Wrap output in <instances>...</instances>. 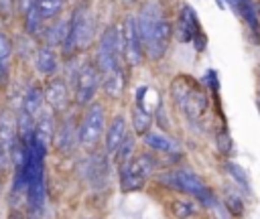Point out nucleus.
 <instances>
[{
  "mask_svg": "<svg viewBox=\"0 0 260 219\" xmlns=\"http://www.w3.org/2000/svg\"><path fill=\"white\" fill-rule=\"evenodd\" d=\"M144 144L154 150V152H165V154H177L179 152V144L175 140H171L165 132H154V130H148L144 136H142Z\"/></svg>",
  "mask_w": 260,
  "mask_h": 219,
  "instance_id": "obj_16",
  "label": "nucleus"
},
{
  "mask_svg": "<svg viewBox=\"0 0 260 219\" xmlns=\"http://www.w3.org/2000/svg\"><path fill=\"white\" fill-rule=\"evenodd\" d=\"M18 134H16V120H12V116L8 112L0 114V144L12 152V146L16 144Z\"/></svg>",
  "mask_w": 260,
  "mask_h": 219,
  "instance_id": "obj_19",
  "label": "nucleus"
},
{
  "mask_svg": "<svg viewBox=\"0 0 260 219\" xmlns=\"http://www.w3.org/2000/svg\"><path fill=\"white\" fill-rule=\"evenodd\" d=\"M10 164V152L0 144V170H4Z\"/></svg>",
  "mask_w": 260,
  "mask_h": 219,
  "instance_id": "obj_35",
  "label": "nucleus"
},
{
  "mask_svg": "<svg viewBox=\"0 0 260 219\" xmlns=\"http://www.w3.org/2000/svg\"><path fill=\"white\" fill-rule=\"evenodd\" d=\"M158 182L165 185V187H169V189H175L179 193L191 195V197H197L201 191L207 189V185L203 182L201 176H197L195 172L185 170V168H175V170L160 172L158 174Z\"/></svg>",
  "mask_w": 260,
  "mask_h": 219,
  "instance_id": "obj_8",
  "label": "nucleus"
},
{
  "mask_svg": "<svg viewBox=\"0 0 260 219\" xmlns=\"http://www.w3.org/2000/svg\"><path fill=\"white\" fill-rule=\"evenodd\" d=\"M130 122H132V132L134 136H144L150 130L152 124V116L150 112L142 105V103H134L132 112H130Z\"/></svg>",
  "mask_w": 260,
  "mask_h": 219,
  "instance_id": "obj_20",
  "label": "nucleus"
},
{
  "mask_svg": "<svg viewBox=\"0 0 260 219\" xmlns=\"http://www.w3.org/2000/svg\"><path fill=\"white\" fill-rule=\"evenodd\" d=\"M256 10H258V14H260V0H258V4H256Z\"/></svg>",
  "mask_w": 260,
  "mask_h": 219,
  "instance_id": "obj_38",
  "label": "nucleus"
},
{
  "mask_svg": "<svg viewBox=\"0 0 260 219\" xmlns=\"http://www.w3.org/2000/svg\"><path fill=\"white\" fill-rule=\"evenodd\" d=\"M45 103H47V101H45V91H43L39 85H30V87L26 89L24 97H22V110L28 112L32 118H37V116L43 112Z\"/></svg>",
  "mask_w": 260,
  "mask_h": 219,
  "instance_id": "obj_18",
  "label": "nucleus"
},
{
  "mask_svg": "<svg viewBox=\"0 0 260 219\" xmlns=\"http://www.w3.org/2000/svg\"><path fill=\"white\" fill-rule=\"evenodd\" d=\"M169 209H171V215H173L175 219H189V217L195 215L193 203H191V201H185V199H175V201L169 205Z\"/></svg>",
  "mask_w": 260,
  "mask_h": 219,
  "instance_id": "obj_29",
  "label": "nucleus"
},
{
  "mask_svg": "<svg viewBox=\"0 0 260 219\" xmlns=\"http://www.w3.org/2000/svg\"><path fill=\"white\" fill-rule=\"evenodd\" d=\"M258 105H260V95H258Z\"/></svg>",
  "mask_w": 260,
  "mask_h": 219,
  "instance_id": "obj_40",
  "label": "nucleus"
},
{
  "mask_svg": "<svg viewBox=\"0 0 260 219\" xmlns=\"http://www.w3.org/2000/svg\"><path fill=\"white\" fill-rule=\"evenodd\" d=\"M67 30H69V20H57L51 26H47L45 32H43L45 47H51L53 49L57 45H63V41L67 36Z\"/></svg>",
  "mask_w": 260,
  "mask_h": 219,
  "instance_id": "obj_22",
  "label": "nucleus"
},
{
  "mask_svg": "<svg viewBox=\"0 0 260 219\" xmlns=\"http://www.w3.org/2000/svg\"><path fill=\"white\" fill-rule=\"evenodd\" d=\"M154 170V158L146 152L142 154H134L126 164L118 166V172H120V189L122 193H136L140 191L150 172Z\"/></svg>",
  "mask_w": 260,
  "mask_h": 219,
  "instance_id": "obj_6",
  "label": "nucleus"
},
{
  "mask_svg": "<svg viewBox=\"0 0 260 219\" xmlns=\"http://www.w3.org/2000/svg\"><path fill=\"white\" fill-rule=\"evenodd\" d=\"M53 110H45L37 116L35 120V140L41 142L45 148H49V144H53V136H55V118H53Z\"/></svg>",
  "mask_w": 260,
  "mask_h": 219,
  "instance_id": "obj_15",
  "label": "nucleus"
},
{
  "mask_svg": "<svg viewBox=\"0 0 260 219\" xmlns=\"http://www.w3.org/2000/svg\"><path fill=\"white\" fill-rule=\"evenodd\" d=\"M63 4H65V0H37V8H39L43 20L55 18L63 10Z\"/></svg>",
  "mask_w": 260,
  "mask_h": 219,
  "instance_id": "obj_28",
  "label": "nucleus"
},
{
  "mask_svg": "<svg viewBox=\"0 0 260 219\" xmlns=\"http://www.w3.org/2000/svg\"><path fill=\"white\" fill-rule=\"evenodd\" d=\"M205 45H207V39H205V32H201V34H197L195 39H193V47H195V51H205Z\"/></svg>",
  "mask_w": 260,
  "mask_h": 219,
  "instance_id": "obj_34",
  "label": "nucleus"
},
{
  "mask_svg": "<svg viewBox=\"0 0 260 219\" xmlns=\"http://www.w3.org/2000/svg\"><path fill=\"white\" fill-rule=\"evenodd\" d=\"M93 39V16L85 6H77L69 18V30L63 41V55H73L75 51H83Z\"/></svg>",
  "mask_w": 260,
  "mask_h": 219,
  "instance_id": "obj_4",
  "label": "nucleus"
},
{
  "mask_svg": "<svg viewBox=\"0 0 260 219\" xmlns=\"http://www.w3.org/2000/svg\"><path fill=\"white\" fill-rule=\"evenodd\" d=\"M134 148H136V142H134V136H126V140L122 142V146L118 148V152L114 154V158H116V162H118V166H122V164H126L132 156H134Z\"/></svg>",
  "mask_w": 260,
  "mask_h": 219,
  "instance_id": "obj_30",
  "label": "nucleus"
},
{
  "mask_svg": "<svg viewBox=\"0 0 260 219\" xmlns=\"http://www.w3.org/2000/svg\"><path fill=\"white\" fill-rule=\"evenodd\" d=\"M87 178L91 185H104L108 180V162L104 156H95L87 166Z\"/></svg>",
  "mask_w": 260,
  "mask_h": 219,
  "instance_id": "obj_24",
  "label": "nucleus"
},
{
  "mask_svg": "<svg viewBox=\"0 0 260 219\" xmlns=\"http://www.w3.org/2000/svg\"><path fill=\"white\" fill-rule=\"evenodd\" d=\"M122 59H124V43H122V30L118 26H108L100 41H98V49H95V67L100 71L102 77L120 71L122 69Z\"/></svg>",
  "mask_w": 260,
  "mask_h": 219,
  "instance_id": "obj_3",
  "label": "nucleus"
},
{
  "mask_svg": "<svg viewBox=\"0 0 260 219\" xmlns=\"http://www.w3.org/2000/svg\"><path fill=\"white\" fill-rule=\"evenodd\" d=\"M126 136H128V122L122 114H118V116H114V120L110 122V126L106 128V134H104L106 154L114 156L118 152V148L122 146V142L126 140Z\"/></svg>",
  "mask_w": 260,
  "mask_h": 219,
  "instance_id": "obj_13",
  "label": "nucleus"
},
{
  "mask_svg": "<svg viewBox=\"0 0 260 219\" xmlns=\"http://www.w3.org/2000/svg\"><path fill=\"white\" fill-rule=\"evenodd\" d=\"M136 24H138V32L144 45L146 59L160 61L173 39V26L167 20L160 4L152 0L142 4V8L136 14Z\"/></svg>",
  "mask_w": 260,
  "mask_h": 219,
  "instance_id": "obj_1",
  "label": "nucleus"
},
{
  "mask_svg": "<svg viewBox=\"0 0 260 219\" xmlns=\"http://www.w3.org/2000/svg\"><path fill=\"white\" fill-rule=\"evenodd\" d=\"M223 170L228 172V176H230L240 189H244L246 193H250V180H248V174L244 172V168H242L240 164H236L234 160H225V162H223Z\"/></svg>",
  "mask_w": 260,
  "mask_h": 219,
  "instance_id": "obj_26",
  "label": "nucleus"
},
{
  "mask_svg": "<svg viewBox=\"0 0 260 219\" xmlns=\"http://www.w3.org/2000/svg\"><path fill=\"white\" fill-rule=\"evenodd\" d=\"M12 55V43L10 39L0 32V81H4L8 77V59Z\"/></svg>",
  "mask_w": 260,
  "mask_h": 219,
  "instance_id": "obj_27",
  "label": "nucleus"
},
{
  "mask_svg": "<svg viewBox=\"0 0 260 219\" xmlns=\"http://www.w3.org/2000/svg\"><path fill=\"white\" fill-rule=\"evenodd\" d=\"M215 146H217L219 154H223V156H230L232 154V138H230V132L225 128H221L215 134Z\"/></svg>",
  "mask_w": 260,
  "mask_h": 219,
  "instance_id": "obj_32",
  "label": "nucleus"
},
{
  "mask_svg": "<svg viewBox=\"0 0 260 219\" xmlns=\"http://www.w3.org/2000/svg\"><path fill=\"white\" fill-rule=\"evenodd\" d=\"M225 2L246 22V26L252 30V34H260V16H258L256 4L252 0H225Z\"/></svg>",
  "mask_w": 260,
  "mask_h": 219,
  "instance_id": "obj_14",
  "label": "nucleus"
},
{
  "mask_svg": "<svg viewBox=\"0 0 260 219\" xmlns=\"http://www.w3.org/2000/svg\"><path fill=\"white\" fill-rule=\"evenodd\" d=\"M122 43H124V61L130 67L142 65L146 53H144V45H142V39H140V32H138L136 16H126L124 18Z\"/></svg>",
  "mask_w": 260,
  "mask_h": 219,
  "instance_id": "obj_9",
  "label": "nucleus"
},
{
  "mask_svg": "<svg viewBox=\"0 0 260 219\" xmlns=\"http://www.w3.org/2000/svg\"><path fill=\"white\" fill-rule=\"evenodd\" d=\"M45 101L47 105L55 112V114H61L69 107V87H67V81L61 79V77H55L47 83L45 87Z\"/></svg>",
  "mask_w": 260,
  "mask_h": 219,
  "instance_id": "obj_12",
  "label": "nucleus"
},
{
  "mask_svg": "<svg viewBox=\"0 0 260 219\" xmlns=\"http://www.w3.org/2000/svg\"><path fill=\"white\" fill-rule=\"evenodd\" d=\"M106 134V110L100 101H91L85 105V112L81 116V122L77 126L79 146L87 152H93L100 140Z\"/></svg>",
  "mask_w": 260,
  "mask_h": 219,
  "instance_id": "obj_5",
  "label": "nucleus"
},
{
  "mask_svg": "<svg viewBox=\"0 0 260 219\" xmlns=\"http://www.w3.org/2000/svg\"><path fill=\"white\" fill-rule=\"evenodd\" d=\"M203 83H205L213 93H217V89H219V81H217V73H215V69H209V71L205 73Z\"/></svg>",
  "mask_w": 260,
  "mask_h": 219,
  "instance_id": "obj_33",
  "label": "nucleus"
},
{
  "mask_svg": "<svg viewBox=\"0 0 260 219\" xmlns=\"http://www.w3.org/2000/svg\"><path fill=\"white\" fill-rule=\"evenodd\" d=\"M169 95L173 103L191 120L197 122L209 107V95L201 87L199 81H195L189 75H177L169 85Z\"/></svg>",
  "mask_w": 260,
  "mask_h": 219,
  "instance_id": "obj_2",
  "label": "nucleus"
},
{
  "mask_svg": "<svg viewBox=\"0 0 260 219\" xmlns=\"http://www.w3.org/2000/svg\"><path fill=\"white\" fill-rule=\"evenodd\" d=\"M77 144H79V136H77L75 120H73L71 116H67V118H63L61 124L55 128L53 146H55V150H59V152H63V154H69Z\"/></svg>",
  "mask_w": 260,
  "mask_h": 219,
  "instance_id": "obj_11",
  "label": "nucleus"
},
{
  "mask_svg": "<svg viewBox=\"0 0 260 219\" xmlns=\"http://www.w3.org/2000/svg\"><path fill=\"white\" fill-rule=\"evenodd\" d=\"M2 172V170H0ZM0 189H2V174H0Z\"/></svg>",
  "mask_w": 260,
  "mask_h": 219,
  "instance_id": "obj_39",
  "label": "nucleus"
},
{
  "mask_svg": "<svg viewBox=\"0 0 260 219\" xmlns=\"http://www.w3.org/2000/svg\"><path fill=\"white\" fill-rule=\"evenodd\" d=\"M35 67L41 75H55L59 69V61H57L55 51L51 47H41L35 53Z\"/></svg>",
  "mask_w": 260,
  "mask_h": 219,
  "instance_id": "obj_17",
  "label": "nucleus"
},
{
  "mask_svg": "<svg viewBox=\"0 0 260 219\" xmlns=\"http://www.w3.org/2000/svg\"><path fill=\"white\" fill-rule=\"evenodd\" d=\"M223 205L228 207V211L232 213V217H242L244 215V199L240 195L228 193L225 199H223Z\"/></svg>",
  "mask_w": 260,
  "mask_h": 219,
  "instance_id": "obj_31",
  "label": "nucleus"
},
{
  "mask_svg": "<svg viewBox=\"0 0 260 219\" xmlns=\"http://www.w3.org/2000/svg\"><path fill=\"white\" fill-rule=\"evenodd\" d=\"M43 16H41V12H39V8H37V0L24 10V28H26V32L30 34V36H35V34H39L41 32V26H43Z\"/></svg>",
  "mask_w": 260,
  "mask_h": 219,
  "instance_id": "obj_25",
  "label": "nucleus"
},
{
  "mask_svg": "<svg viewBox=\"0 0 260 219\" xmlns=\"http://www.w3.org/2000/svg\"><path fill=\"white\" fill-rule=\"evenodd\" d=\"M102 87V75L93 61H83L75 69L73 77V89H75V103L77 105H89Z\"/></svg>",
  "mask_w": 260,
  "mask_h": 219,
  "instance_id": "obj_7",
  "label": "nucleus"
},
{
  "mask_svg": "<svg viewBox=\"0 0 260 219\" xmlns=\"http://www.w3.org/2000/svg\"><path fill=\"white\" fill-rule=\"evenodd\" d=\"M35 120L37 118H32L28 112H24V110L18 112V118H16V134H18V138L24 144H28L35 138Z\"/></svg>",
  "mask_w": 260,
  "mask_h": 219,
  "instance_id": "obj_23",
  "label": "nucleus"
},
{
  "mask_svg": "<svg viewBox=\"0 0 260 219\" xmlns=\"http://www.w3.org/2000/svg\"><path fill=\"white\" fill-rule=\"evenodd\" d=\"M134 2H136V0H122L124 6H130V4H134Z\"/></svg>",
  "mask_w": 260,
  "mask_h": 219,
  "instance_id": "obj_37",
  "label": "nucleus"
},
{
  "mask_svg": "<svg viewBox=\"0 0 260 219\" xmlns=\"http://www.w3.org/2000/svg\"><path fill=\"white\" fill-rule=\"evenodd\" d=\"M201 32L203 30H201V22H199V16H197L195 8L189 6V4H183L179 8L175 36L179 39V43H193V39Z\"/></svg>",
  "mask_w": 260,
  "mask_h": 219,
  "instance_id": "obj_10",
  "label": "nucleus"
},
{
  "mask_svg": "<svg viewBox=\"0 0 260 219\" xmlns=\"http://www.w3.org/2000/svg\"><path fill=\"white\" fill-rule=\"evenodd\" d=\"M8 219H26V215H22V213H12Z\"/></svg>",
  "mask_w": 260,
  "mask_h": 219,
  "instance_id": "obj_36",
  "label": "nucleus"
},
{
  "mask_svg": "<svg viewBox=\"0 0 260 219\" xmlns=\"http://www.w3.org/2000/svg\"><path fill=\"white\" fill-rule=\"evenodd\" d=\"M124 87H126V75H124V69L120 71H114L106 77H102V89L108 97L112 99H118L122 93H124Z\"/></svg>",
  "mask_w": 260,
  "mask_h": 219,
  "instance_id": "obj_21",
  "label": "nucleus"
}]
</instances>
